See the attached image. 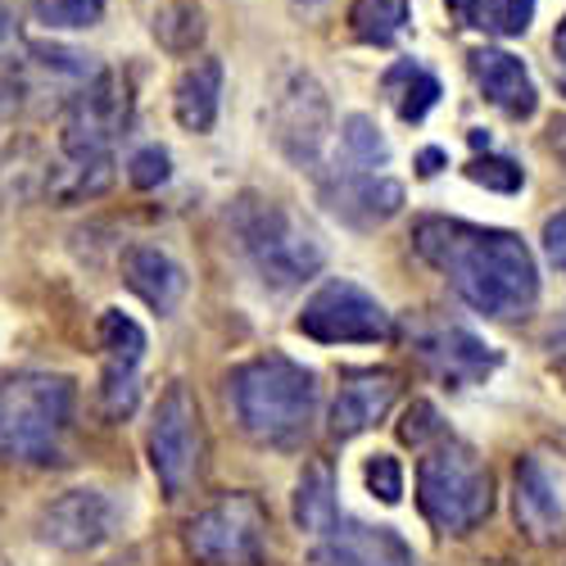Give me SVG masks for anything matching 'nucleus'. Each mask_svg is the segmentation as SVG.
<instances>
[{"label":"nucleus","mask_w":566,"mask_h":566,"mask_svg":"<svg viewBox=\"0 0 566 566\" xmlns=\"http://www.w3.org/2000/svg\"><path fill=\"white\" fill-rule=\"evenodd\" d=\"M123 281L136 300H146L155 313H172L186 295V272L159 245H132L123 254Z\"/></svg>","instance_id":"19"},{"label":"nucleus","mask_w":566,"mask_h":566,"mask_svg":"<svg viewBox=\"0 0 566 566\" xmlns=\"http://www.w3.org/2000/svg\"><path fill=\"white\" fill-rule=\"evenodd\" d=\"M0 123H6V91H0Z\"/></svg>","instance_id":"36"},{"label":"nucleus","mask_w":566,"mask_h":566,"mask_svg":"<svg viewBox=\"0 0 566 566\" xmlns=\"http://www.w3.org/2000/svg\"><path fill=\"white\" fill-rule=\"evenodd\" d=\"M535 19V0H494V28L499 32H526Z\"/></svg>","instance_id":"31"},{"label":"nucleus","mask_w":566,"mask_h":566,"mask_svg":"<svg viewBox=\"0 0 566 566\" xmlns=\"http://www.w3.org/2000/svg\"><path fill=\"white\" fill-rule=\"evenodd\" d=\"M227 403L254 444L263 449H295L313 431V412H317V381L313 371L268 354L250 358L227 376Z\"/></svg>","instance_id":"2"},{"label":"nucleus","mask_w":566,"mask_h":566,"mask_svg":"<svg viewBox=\"0 0 566 566\" xmlns=\"http://www.w3.org/2000/svg\"><path fill=\"white\" fill-rule=\"evenodd\" d=\"M150 467L168 499H181L205 467V421L186 386H168L150 421Z\"/></svg>","instance_id":"8"},{"label":"nucleus","mask_w":566,"mask_h":566,"mask_svg":"<svg viewBox=\"0 0 566 566\" xmlns=\"http://www.w3.org/2000/svg\"><path fill=\"white\" fill-rule=\"evenodd\" d=\"M412 245L485 317H526L539 300L535 254L516 231L476 227L458 218H421L412 227Z\"/></svg>","instance_id":"1"},{"label":"nucleus","mask_w":566,"mask_h":566,"mask_svg":"<svg viewBox=\"0 0 566 566\" xmlns=\"http://www.w3.org/2000/svg\"><path fill=\"white\" fill-rule=\"evenodd\" d=\"M326 205H332V213L349 227H381L390 222L399 209H403V186L381 177V172H345L340 181H326L322 186Z\"/></svg>","instance_id":"16"},{"label":"nucleus","mask_w":566,"mask_h":566,"mask_svg":"<svg viewBox=\"0 0 566 566\" xmlns=\"http://www.w3.org/2000/svg\"><path fill=\"white\" fill-rule=\"evenodd\" d=\"M218 96H222V64L196 60L172 86V114L186 132H209L218 123Z\"/></svg>","instance_id":"20"},{"label":"nucleus","mask_w":566,"mask_h":566,"mask_svg":"<svg viewBox=\"0 0 566 566\" xmlns=\"http://www.w3.org/2000/svg\"><path fill=\"white\" fill-rule=\"evenodd\" d=\"M399 436H403V444H412V449L436 444V440L444 436L440 412H436L431 403H412V408H408V417H403V427H399Z\"/></svg>","instance_id":"29"},{"label":"nucleus","mask_w":566,"mask_h":566,"mask_svg":"<svg viewBox=\"0 0 566 566\" xmlns=\"http://www.w3.org/2000/svg\"><path fill=\"white\" fill-rule=\"evenodd\" d=\"M467 177L476 181V186H490V191H503V196L522 191V168H516L512 159H494V155L471 159L467 164Z\"/></svg>","instance_id":"26"},{"label":"nucleus","mask_w":566,"mask_h":566,"mask_svg":"<svg viewBox=\"0 0 566 566\" xmlns=\"http://www.w3.org/2000/svg\"><path fill=\"white\" fill-rule=\"evenodd\" d=\"M276 136L300 164H317L326 140V101L308 77H295V91H286L276 105Z\"/></svg>","instance_id":"18"},{"label":"nucleus","mask_w":566,"mask_h":566,"mask_svg":"<svg viewBox=\"0 0 566 566\" xmlns=\"http://www.w3.org/2000/svg\"><path fill=\"white\" fill-rule=\"evenodd\" d=\"M155 41L172 55H191L196 45L205 41V14L191 6V0H177V6L159 10L155 19Z\"/></svg>","instance_id":"24"},{"label":"nucleus","mask_w":566,"mask_h":566,"mask_svg":"<svg viewBox=\"0 0 566 566\" xmlns=\"http://www.w3.org/2000/svg\"><path fill=\"white\" fill-rule=\"evenodd\" d=\"M417 503L436 531L467 535L494 507V476L471 444L440 436L417 462Z\"/></svg>","instance_id":"6"},{"label":"nucleus","mask_w":566,"mask_h":566,"mask_svg":"<svg viewBox=\"0 0 566 566\" xmlns=\"http://www.w3.org/2000/svg\"><path fill=\"white\" fill-rule=\"evenodd\" d=\"M105 14V0H45L41 19L51 28H91Z\"/></svg>","instance_id":"27"},{"label":"nucleus","mask_w":566,"mask_h":566,"mask_svg":"<svg viewBox=\"0 0 566 566\" xmlns=\"http://www.w3.org/2000/svg\"><path fill=\"white\" fill-rule=\"evenodd\" d=\"M231 227L235 241H241L245 259L254 263L259 281L272 291H295L308 276L322 272L326 250L317 235L276 200H259V196H241L231 209Z\"/></svg>","instance_id":"5"},{"label":"nucleus","mask_w":566,"mask_h":566,"mask_svg":"<svg viewBox=\"0 0 566 566\" xmlns=\"http://www.w3.org/2000/svg\"><path fill=\"white\" fill-rule=\"evenodd\" d=\"M399 399V376L386 367H367V371H349L340 381V395L332 403V436L336 440H354L363 431H371Z\"/></svg>","instance_id":"15"},{"label":"nucleus","mask_w":566,"mask_h":566,"mask_svg":"<svg viewBox=\"0 0 566 566\" xmlns=\"http://www.w3.org/2000/svg\"><path fill=\"white\" fill-rule=\"evenodd\" d=\"M295 326L317 345H386L395 336L386 304L340 276L308 295Z\"/></svg>","instance_id":"9"},{"label":"nucleus","mask_w":566,"mask_h":566,"mask_svg":"<svg viewBox=\"0 0 566 566\" xmlns=\"http://www.w3.org/2000/svg\"><path fill=\"white\" fill-rule=\"evenodd\" d=\"M168 172H172V168H168V155H164L159 146L136 150L132 164H127V177H132V186H140V191H150V186H164Z\"/></svg>","instance_id":"30"},{"label":"nucleus","mask_w":566,"mask_h":566,"mask_svg":"<svg viewBox=\"0 0 566 566\" xmlns=\"http://www.w3.org/2000/svg\"><path fill=\"white\" fill-rule=\"evenodd\" d=\"M386 96H390V105L403 123H421L440 101V82L421 64H395L386 73Z\"/></svg>","instance_id":"22"},{"label":"nucleus","mask_w":566,"mask_h":566,"mask_svg":"<svg viewBox=\"0 0 566 566\" xmlns=\"http://www.w3.org/2000/svg\"><path fill=\"white\" fill-rule=\"evenodd\" d=\"M440 164H444V155H440V150H427V155H421V172H427V177H431V172H440Z\"/></svg>","instance_id":"34"},{"label":"nucleus","mask_w":566,"mask_h":566,"mask_svg":"<svg viewBox=\"0 0 566 566\" xmlns=\"http://www.w3.org/2000/svg\"><path fill=\"white\" fill-rule=\"evenodd\" d=\"M96 336H101V354H105V376H101V403H105V417L123 421L132 417L136 408V367L140 358H146V332L118 308H105L101 313V326H96Z\"/></svg>","instance_id":"11"},{"label":"nucleus","mask_w":566,"mask_h":566,"mask_svg":"<svg viewBox=\"0 0 566 566\" xmlns=\"http://www.w3.org/2000/svg\"><path fill=\"white\" fill-rule=\"evenodd\" d=\"M186 548L200 566H263L268 507L254 494H222L186 522Z\"/></svg>","instance_id":"7"},{"label":"nucleus","mask_w":566,"mask_h":566,"mask_svg":"<svg viewBox=\"0 0 566 566\" xmlns=\"http://www.w3.org/2000/svg\"><path fill=\"white\" fill-rule=\"evenodd\" d=\"M417 354H421V363L431 367L436 381H444L453 390L481 386L485 376L499 367V354L485 340H476L471 332H462V326H440V332L421 336L417 340Z\"/></svg>","instance_id":"14"},{"label":"nucleus","mask_w":566,"mask_h":566,"mask_svg":"<svg viewBox=\"0 0 566 566\" xmlns=\"http://www.w3.org/2000/svg\"><path fill=\"white\" fill-rule=\"evenodd\" d=\"M363 481H367L371 499H381V503H399V499H403V471H399V462H395L390 453L367 458Z\"/></svg>","instance_id":"28"},{"label":"nucleus","mask_w":566,"mask_h":566,"mask_svg":"<svg viewBox=\"0 0 566 566\" xmlns=\"http://www.w3.org/2000/svg\"><path fill=\"white\" fill-rule=\"evenodd\" d=\"M471 77H476L481 96L507 118H531L535 105H539L531 69L516 55H507V51H476L471 55Z\"/></svg>","instance_id":"17"},{"label":"nucleus","mask_w":566,"mask_h":566,"mask_svg":"<svg viewBox=\"0 0 566 566\" xmlns=\"http://www.w3.org/2000/svg\"><path fill=\"white\" fill-rule=\"evenodd\" d=\"M313 566H417L412 548L386 531V526H363V522H340L313 544Z\"/></svg>","instance_id":"13"},{"label":"nucleus","mask_w":566,"mask_h":566,"mask_svg":"<svg viewBox=\"0 0 566 566\" xmlns=\"http://www.w3.org/2000/svg\"><path fill=\"white\" fill-rule=\"evenodd\" d=\"M118 526V507L101 490H69L41 512V539L64 553L101 548Z\"/></svg>","instance_id":"12"},{"label":"nucleus","mask_w":566,"mask_h":566,"mask_svg":"<svg viewBox=\"0 0 566 566\" xmlns=\"http://www.w3.org/2000/svg\"><path fill=\"white\" fill-rule=\"evenodd\" d=\"M340 140H345V155H349V164H354L358 172H376V168L390 159V146H386L381 136H376V127H371L363 114H354V118L345 123Z\"/></svg>","instance_id":"25"},{"label":"nucleus","mask_w":566,"mask_h":566,"mask_svg":"<svg viewBox=\"0 0 566 566\" xmlns=\"http://www.w3.org/2000/svg\"><path fill=\"white\" fill-rule=\"evenodd\" d=\"M553 51L566 60V19H562V28H557V36H553Z\"/></svg>","instance_id":"35"},{"label":"nucleus","mask_w":566,"mask_h":566,"mask_svg":"<svg viewBox=\"0 0 566 566\" xmlns=\"http://www.w3.org/2000/svg\"><path fill=\"white\" fill-rule=\"evenodd\" d=\"M14 41V10L0 0V45H10Z\"/></svg>","instance_id":"33"},{"label":"nucleus","mask_w":566,"mask_h":566,"mask_svg":"<svg viewBox=\"0 0 566 566\" xmlns=\"http://www.w3.org/2000/svg\"><path fill=\"white\" fill-rule=\"evenodd\" d=\"M132 105L114 73H96L64 114V164L51 172V196L73 205L114 181V140L127 132Z\"/></svg>","instance_id":"3"},{"label":"nucleus","mask_w":566,"mask_h":566,"mask_svg":"<svg viewBox=\"0 0 566 566\" xmlns=\"http://www.w3.org/2000/svg\"><path fill=\"white\" fill-rule=\"evenodd\" d=\"M516 526L535 544L566 539V458L553 449H535L516 462V494H512Z\"/></svg>","instance_id":"10"},{"label":"nucleus","mask_w":566,"mask_h":566,"mask_svg":"<svg viewBox=\"0 0 566 566\" xmlns=\"http://www.w3.org/2000/svg\"><path fill=\"white\" fill-rule=\"evenodd\" d=\"M544 254L553 259L557 272H566V209L544 222Z\"/></svg>","instance_id":"32"},{"label":"nucleus","mask_w":566,"mask_h":566,"mask_svg":"<svg viewBox=\"0 0 566 566\" xmlns=\"http://www.w3.org/2000/svg\"><path fill=\"white\" fill-rule=\"evenodd\" d=\"M295 522H300V531H308L313 539H322L326 531L340 522L336 490H332V467L313 462V467L304 471V481H300V490H295Z\"/></svg>","instance_id":"21"},{"label":"nucleus","mask_w":566,"mask_h":566,"mask_svg":"<svg viewBox=\"0 0 566 566\" xmlns=\"http://www.w3.org/2000/svg\"><path fill=\"white\" fill-rule=\"evenodd\" d=\"M408 23V0H354L349 28L367 45H390Z\"/></svg>","instance_id":"23"},{"label":"nucleus","mask_w":566,"mask_h":566,"mask_svg":"<svg viewBox=\"0 0 566 566\" xmlns=\"http://www.w3.org/2000/svg\"><path fill=\"white\" fill-rule=\"evenodd\" d=\"M73 421V381L51 371L0 376V462L45 467L60 462Z\"/></svg>","instance_id":"4"}]
</instances>
